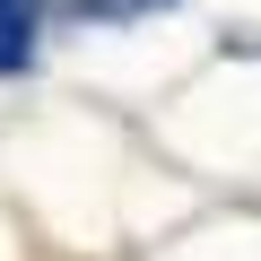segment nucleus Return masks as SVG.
<instances>
[{
	"mask_svg": "<svg viewBox=\"0 0 261 261\" xmlns=\"http://www.w3.org/2000/svg\"><path fill=\"white\" fill-rule=\"evenodd\" d=\"M35 35H44V0H0V79L35 70Z\"/></svg>",
	"mask_w": 261,
	"mask_h": 261,
	"instance_id": "nucleus-1",
	"label": "nucleus"
},
{
	"mask_svg": "<svg viewBox=\"0 0 261 261\" xmlns=\"http://www.w3.org/2000/svg\"><path fill=\"white\" fill-rule=\"evenodd\" d=\"M79 18H105V27H122V18H148V9H166V0H70Z\"/></svg>",
	"mask_w": 261,
	"mask_h": 261,
	"instance_id": "nucleus-2",
	"label": "nucleus"
}]
</instances>
